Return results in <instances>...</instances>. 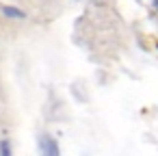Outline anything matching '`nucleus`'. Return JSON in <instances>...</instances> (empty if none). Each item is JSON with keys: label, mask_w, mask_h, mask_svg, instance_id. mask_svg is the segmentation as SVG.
<instances>
[{"label": "nucleus", "mask_w": 158, "mask_h": 156, "mask_svg": "<svg viewBox=\"0 0 158 156\" xmlns=\"http://www.w3.org/2000/svg\"><path fill=\"white\" fill-rule=\"evenodd\" d=\"M0 13H2L7 20H24L26 18V13L22 11V9H18V7H0Z\"/></svg>", "instance_id": "1"}, {"label": "nucleus", "mask_w": 158, "mask_h": 156, "mask_svg": "<svg viewBox=\"0 0 158 156\" xmlns=\"http://www.w3.org/2000/svg\"><path fill=\"white\" fill-rule=\"evenodd\" d=\"M154 7H156V9H158V0H154Z\"/></svg>", "instance_id": "2"}]
</instances>
